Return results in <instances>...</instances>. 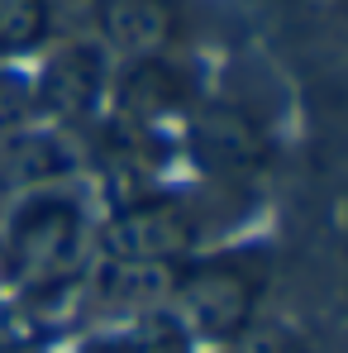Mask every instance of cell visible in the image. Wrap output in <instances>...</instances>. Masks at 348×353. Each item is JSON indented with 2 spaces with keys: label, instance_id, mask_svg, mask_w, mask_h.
I'll return each mask as SVG.
<instances>
[{
  "label": "cell",
  "instance_id": "cell-3",
  "mask_svg": "<svg viewBox=\"0 0 348 353\" xmlns=\"http://www.w3.org/2000/svg\"><path fill=\"white\" fill-rule=\"evenodd\" d=\"M191 153L215 176H248L267 163V134L263 124L238 105H205L191 119Z\"/></svg>",
  "mask_w": 348,
  "mask_h": 353
},
{
  "label": "cell",
  "instance_id": "cell-7",
  "mask_svg": "<svg viewBox=\"0 0 348 353\" xmlns=\"http://www.w3.org/2000/svg\"><path fill=\"white\" fill-rule=\"evenodd\" d=\"M53 29V0H0V58L34 53Z\"/></svg>",
  "mask_w": 348,
  "mask_h": 353
},
{
  "label": "cell",
  "instance_id": "cell-6",
  "mask_svg": "<svg viewBox=\"0 0 348 353\" xmlns=\"http://www.w3.org/2000/svg\"><path fill=\"white\" fill-rule=\"evenodd\" d=\"M101 29L110 34L115 48L134 58H153L176 29V0H105Z\"/></svg>",
  "mask_w": 348,
  "mask_h": 353
},
{
  "label": "cell",
  "instance_id": "cell-4",
  "mask_svg": "<svg viewBox=\"0 0 348 353\" xmlns=\"http://www.w3.org/2000/svg\"><path fill=\"white\" fill-rule=\"evenodd\" d=\"M191 248V220L172 201H139L110 225V253L134 268H163Z\"/></svg>",
  "mask_w": 348,
  "mask_h": 353
},
{
  "label": "cell",
  "instance_id": "cell-1",
  "mask_svg": "<svg viewBox=\"0 0 348 353\" xmlns=\"http://www.w3.org/2000/svg\"><path fill=\"white\" fill-rule=\"evenodd\" d=\"M5 268L19 282H58L81 253V205L62 191L24 201L5 230Z\"/></svg>",
  "mask_w": 348,
  "mask_h": 353
},
{
  "label": "cell",
  "instance_id": "cell-5",
  "mask_svg": "<svg viewBox=\"0 0 348 353\" xmlns=\"http://www.w3.org/2000/svg\"><path fill=\"white\" fill-rule=\"evenodd\" d=\"M101 91H105V53L96 43H67L62 53H53L39 81V101L53 115H91Z\"/></svg>",
  "mask_w": 348,
  "mask_h": 353
},
{
  "label": "cell",
  "instance_id": "cell-2",
  "mask_svg": "<svg viewBox=\"0 0 348 353\" xmlns=\"http://www.w3.org/2000/svg\"><path fill=\"white\" fill-rule=\"evenodd\" d=\"M181 315L196 334L205 339H234L248 330L253 305H258V282L248 277L243 263H205L191 268L176 287Z\"/></svg>",
  "mask_w": 348,
  "mask_h": 353
},
{
  "label": "cell",
  "instance_id": "cell-8",
  "mask_svg": "<svg viewBox=\"0 0 348 353\" xmlns=\"http://www.w3.org/2000/svg\"><path fill=\"white\" fill-rule=\"evenodd\" d=\"M124 96H129L134 110H167L172 101H181V72L167 62L139 58V67L124 81Z\"/></svg>",
  "mask_w": 348,
  "mask_h": 353
},
{
  "label": "cell",
  "instance_id": "cell-9",
  "mask_svg": "<svg viewBox=\"0 0 348 353\" xmlns=\"http://www.w3.org/2000/svg\"><path fill=\"white\" fill-rule=\"evenodd\" d=\"M81 353H153V349L139 344V339H96V344H86Z\"/></svg>",
  "mask_w": 348,
  "mask_h": 353
}]
</instances>
